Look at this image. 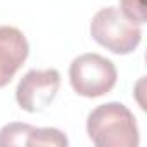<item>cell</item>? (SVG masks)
Here are the masks:
<instances>
[{"instance_id": "cell-1", "label": "cell", "mask_w": 147, "mask_h": 147, "mask_svg": "<svg viewBox=\"0 0 147 147\" xmlns=\"http://www.w3.org/2000/svg\"><path fill=\"white\" fill-rule=\"evenodd\" d=\"M87 133L97 147H137L140 142L135 116L121 102L97 106L87 118Z\"/></svg>"}, {"instance_id": "cell-3", "label": "cell", "mask_w": 147, "mask_h": 147, "mask_svg": "<svg viewBox=\"0 0 147 147\" xmlns=\"http://www.w3.org/2000/svg\"><path fill=\"white\" fill-rule=\"evenodd\" d=\"M116 82L118 71L114 62L100 54H82L69 64V83L82 97H102L114 88Z\"/></svg>"}, {"instance_id": "cell-8", "label": "cell", "mask_w": 147, "mask_h": 147, "mask_svg": "<svg viewBox=\"0 0 147 147\" xmlns=\"http://www.w3.org/2000/svg\"><path fill=\"white\" fill-rule=\"evenodd\" d=\"M119 11L131 23L142 26L145 23V4L144 0H119Z\"/></svg>"}, {"instance_id": "cell-2", "label": "cell", "mask_w": 147, "mask_h": 147, "mask_svg": "<svg viewBox=\"0 0 147 147\" xmlns=\"http://www.w3.org/2000/svg\"><path fill=\"white\" fill-rule=\"evenodd\" d=\"M90 36L116 55L131 54L142 42V30L118 7H104L90 21Z\"/></svg>"}, {"instance_id": "cell-5", "label": "cell", "mask_w": 147, "mask_h": 147, "mask_svg": "<svg viewBox=\"0 0 147 147\" xmlns=\"http://www.w3.org/2000/svg\"><path fill=\"white\" fill-rule=\"evenodd\" d=\"M30 55L24 33L14 26H0V88L7 87Z\"/></svg>"}, {"instance_id": "cell-7", "label": "cell", "mask_w": 147, "mask_h": 147, "mask_svg": "<svg viewBox=\"0 0 147 147\" xmlns=\"http://www.w3.org/2000/svg\"><path fill=\"white\" fill-rule=\"evenodd\" d=\"M28 123H9L0 130V147L7 145H28V137L31 131Z\"/></svg>"}, {"instance_id": "cell-6", "label": "cell", "mask_w": 147, "mask_h": 147, "mask_svg": "<svg viewBox=\"0 0 147 147\" xmlns=\"http://www.w3.org/2000/svg\"><path fill=\"white\" fill-rule=\"evenodd\" d=\"M67 137L57 130V128H31L30 137H28V145L35 147V145H54V147H66Z\"/></svg>"}, {"instance_id": "cell-4", "label": "cell", "mask_w": 147, "mask_h": 147, "mask_svg": "<svg viewBox=\"0 0 147 147\" xmlns=\"http://www.w3.org/2000/svg\"><path fill=\"white\" fill-rule=\"evenodd\" d=\"M59 87L61 73L57 69H30L18 83L16 100L26 113H42L54 102Z\"/></svg>"}]
</instances>
